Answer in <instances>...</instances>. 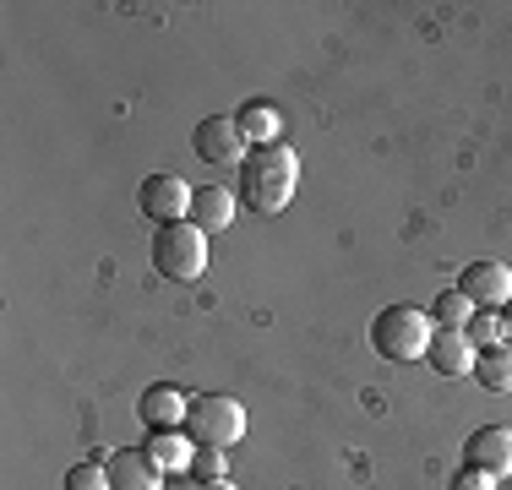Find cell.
Returning a JSON list of instances; mask_svg holds the SVG:
<instances>
[{
    "label": "cell",
    "instance_id": "1",
    "mask_svg": "<svg viewBox=\"0 0 512 490\" xmlns=\"http://www.w3.org/2000/svg\"><path fill=\"white\" fill-rule=\"evenodd\" d=\"M295 186H300V153L284 142L256 147V153H246V164H240V191H246V202L256 213H284Z\"/></svg>",
    "mask_w": 512,
    "mask_h": 490
},
{
    "label": "cell",
    "instance_id": "2",
    "mask_svg": "<svg viewBox=\"0 0 512 490\" xmlns=\"http://www.w3.org/2000/svg\"><path fill=\"white\" fill-rule=\"evenodd\" d=\"M431 333H436V322H431V311H420V305H387V311L371 322L376 354H382V360H398V365L425 360Z\"/></svg>",
    "mask_w": 512,
    "mask_h": 490
},
{
    "label": "cell",
    "instance_id": "3",
    "mask_svg": "<svg viewBox=\"0 0 512 490\" xmlns=\"http://www.w3.org/2000/svg\"><path fill=\"white\" fill-rule=\"evenodd\" d=\"M153 267L164 278H175V284H191V278L207 273V235L197 224H164L153 229Z\"/></svg>",
    "mask_w": 512,
    "mask_h": 490
},
{
    "label": "cell",
    "instance_id": "4",
    "mask_svg": "<svg viewBox=\"0 0 512 490\" xmlns=\"http://www.w3.org/2000/svg\"><path fill=\"white\" fill-rule=\"evenodd\" d=\"M186 431H191V447H235L246 436V409L229 392H207V398H191Z\"/></svg>",
    "mask_w": 512,
    "mask_h": 490
},
{
    "label": "cell",
    "instance_id": "5",
    "mask_svg": "<svg viewBox=\"0 0 512 490\" xmlns=\"http://www.w3.org/2000/svg\"><path fill=\"white\" fill-rule=\"evenodd\" d=\"M191 191H197V186H186L180 175H148V180H142V191H137V207H142V218H153L158 229H164V224H186Z\"/></svg>",
    "mask_w": 512,
    "mask_h": 490
},
{
    "label": "cell",
    "instance_id": "6",
    "mask_svg": "<svg viewBox=\"0 0 512 490\" xmlns=\"http://www.w3.org/2000/svg\"><path fill=\"white\" fill-rule=\"evenodd\" d=\"M191 147L207 164H246V137H240L235 115H207L197 131H191Z\"/></svg>",
    "mask_w": 512,
    "mask_h": 490
},
{
    "label": "cell",
    "instance_id": "7",
    "mask_svg": "<svg viewBox=\"0 0 512 490\" xmlns=\"http://www.w3.org/2000/svg\"><path fill=\"white\" fill-rule=\"evenodd\" d=\"M458 289L474 300V311H502L512 300V267L507 262H469L458 278Z\"/></svg>",
    "mask_w": 512,
    "mask_h": 490
},
{
    "label": "cell",
    "instance_id": "8",
    "mask_svg": "<svg viewBox=\"0 0 512 490\" xmlns=\"http://www.w3.org/2000/svg\"><path fill=\"white\" fill-rule=\"evenodd\" d=\"M463 469H480L491 474V480H502L512 474V425H480V431L469 436V452H463Z\"/></svg>",
    "mask_w": 512,
    "mask_h": 490
},
{
    "label": "cell",
    "instance_id": "9",
    "mask_svg": "<svg viewBox=\"0 0 512 490\" xmlns=\"http://www.w3.org/2000/svg\"><path fill=\"white\" fill-rule=\"evenodd\" d=\"M474 343L463 327H436L431 333V349H425V365H431L436 376H469L474 371Z\"/></svg>",
    "mask_w": 512,
    "mask_h": 490
},
{
    "label": "cell",
    "instance_id": "10",
    "mask_svg": "<svg viewBox=\"0 0 512 490\" xmlns=\"http://www.w3.org/2000/svg\"><path fill=\"white\" fill-rule=\"evenodd\" d=\"M186 409H191V398L180 387H169V382L148 387V392H142V403H137V414H142L148 431H175V425L186 420Z\"/></svg>",
    "mask_w": 512,
    "mask_h": 490
},
{
    "label": "cell",
    "instance_id": "11",
    "mask_svg": "<svg viewBox=\"0 0 512 490\" xmlns=\"http://www.w3.org/2000/svg\"><path fill=\"white\" fill-rule=\"evenodd\" d=\"M109 469V485L115 490H164V469L148 458V452H115V458L104 463Z\"/></svg>",
    "mask_w": 512,
    "mask_h": 490
},
{
    "label": "cell",
    "instance_id": "12",
    "mask_svg": "<svg viewBox=\"0 0 512 490\" xmlns=\"http://www.w3.org/2000/svg\"><path fill=\"white\" fill-rule=\"evenodd\" d=\"M191 224L202 229V235H218V229L235 224V196L224 186H197L191 191Z\"/></svg>",
    "mask_w": 512,
    "mask_h": 490
},
{
    "label": "cell",
    "instance_id": "13",
    "mask_svg": "<svg viewBox=\"0 0 512 490\" xmlns=\"http://www.w3.org/2000/svg\"><path fill=\"white\" fill-rule=\"evenodd\" d=\"M474 382L485 392H512V343H491L474 354Z\"/></svg>",
    "mask_w": 512,
    "mask_h": 490
},
{
    "label": "cell",
    "instance_id": "14",
    "mask_svg": "<svg viewBox=\"0 0 512 490\" xmlns=\"http://www.w3.org/2000/svg\"><path fill=\"white\" fill-rule=\"evenodd\" d=\"M235 126H240V137H246V142L273 147V137H278V109L273 104H240Z\"/></svg>",
    "mask_w": 512,
    "mask_h": 490
},
{
    "label": "cell",
    "instance_id": "15",
    "mask_svg": "<svg viewBox=\"0 0 512 490\" xmlns=\"http://www.w3.org/2000/svg\"><path fill=\"white\" fill-rule=\"evenodd\" d=\"M469 316H474V300L463 289H442L431 300V322L436 327H469Z\"/></svg>",
    "mask_w": 512,
    "mask_h": 490
},
{
    "label": "cell",
    "instance_id": "16",
    "mask_svg": "<svg viewBox=\"0 0 512 490\" xmlns=\"http://www.w3.org/2000/svg\"><path fill=\"white\" fill-rule=\"evenodd\" d=\"M191 452H197V447H186L175 431H153V441H148V458L158 463V469H186Z\"/></svg>",
    "mask_w": 512,
    "mask_h": 490
},
{
    "label": "cell",
    "instance_id": "17",
    "mask_svg": "<svg viewBox=\"0 0 512 490\" xmlns=\"http://www.w3.org/2000/svg\"><path fill=\"white\" fill-rule=\"evenodd\" d=\"M469 343L474 349H491V343H502V316H491V311H480V316H469Z\"/></svg>",
    "mask_w": 512,
    "mask_h": 490
},
{
    "label": "cell",
    "instance_id": "18",
    "mask_svg": "<svg viewBox=\"0 0 512 490\" xmlns=\"http://www.w3.org/2000/svg\"><path fill=\"white\" fill-rule=\"evenodd\" d=\"M191 474L207 485V480H224V447H197L191 452V463H186Z\"/></svg>",
    "mask_w": 512,
    "mask_h": 490
},
{
    "label": "cell",
    "instance_id": "19",
    "mask_svg": "<svg viewBox=\"0 0 512 490\" xmlns=\"http://www.w3.org/2000/svg\"><path fill=\"white\" fill-rule=\"evenodd\" d=\"M66 490H115V485H109L104 463H77V469L66 474Z\"/></svg>",
    "mask_w": 512,
    "mask_h": 490
},
{
    "label": "cell",
    "instance_id": "20",
    "mask_svg": "<svg viewBox=\"0 0 512 490\" xmlns=\"http://www.w3.org/2000/svg\"><path fill=\"white\" fill-rule=\"evenodd\" d=\"M458 490H491V474H480V469H463V474H458Z\"/></svg>",
    "mask_w": 512,
    "mask_h": 490
},
{
    "label": "cell",
    "instance_id": "21",
    "mask_svg": "<svg viewBox=\"0 0 512 490\" xmlns=\"http://www.w3.org/2000/svg\"><path fill=\"white\" fill-rule=\"evenodd\" d=\"M502 343H512V300L502 305Z\"/></svg>",
    "mask_w": 512,
    "mask_h": 490
},
{
    "label": "cell",
    "instance_id": "22",
    "mask_svg": "<svg viewBox=\"0 0 512 490\" xmlns=\"http://www.w3.org/2000/svg\"><path fill=\"white\" fill-rule=\"evenodd\" d=\"M197 490H235L229 480H207V485H197Z\"/></svg>",
    "mask_w": 512,
    "mask_h": 490
}]
</instances>
